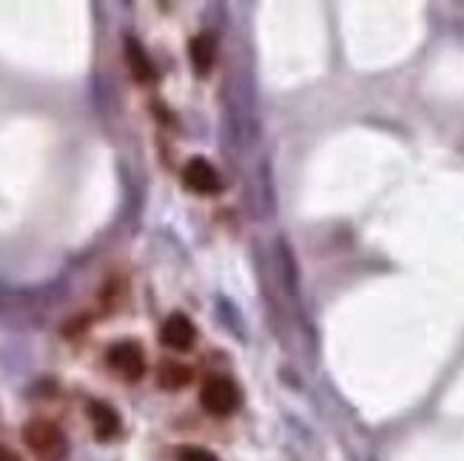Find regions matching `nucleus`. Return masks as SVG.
Returning <instances> with one entry per match:
<instances>
[{
	"instance_id": "1",
	"label": "nucleus",
	"mask_w": 464,
	"mask_h": 461,
	"mask_svg": "<svg viewBox=\"0 0 464 461\" xmlns=\"http://www.w3.org/2000/svg\"><path fill=\"white\" fill-rule=\"evenodd\" d=\"M24 442L37 461H63L69 453L63 430L54 422H46V418H34L24 427Z\"/></svg>"
},
{
	"instance_id": "2",
	"label": "nucleus",
	"mask_w": 464,
	"mask_h": 461,
	"mask_svg": "<svg viewBox=\"0 0 464 461\" xmlns=\"http://www.w3.org/2000/svg\"><path fill=\"white\" fill-rule=\"evenodd\" d=\"M239 388L228 376H208L199 388V405L211 416H231L239 408Z\"/></svg>"
},
{
	"instance_id": "3",
	"label": "nucleus",
	"mask_w": 464,
	"mask_h": 461,
	"mask_svg": "<svg viewBox=\"0 0 464 461\" xmlns=\"http://www.w3.org/2000/svg\"><path fill=\"white\" fill-rule=\"evenodd\" d=\"M106 359H109V368L123 376L126 382H137V379H143V373H146V353L137 342L111 345Z\"/></svg>"
},
{
	"instance_id": "4",
	"label": "nucleus",
	"mask_w": 464,
	"mask_h": 461,
	"mask_svg": "<svg viewBox=\"0 0 464 461\" xmlns=\"http://www.w3.org/2000/svg\"><path fill=\"white\" fill-rule=\"evenodd\" d=\"M160 342L171 351H191L197 342V328L186 313H171L160 328Z\"/></svg>"
},
{
	"instance_id": "5",
	"label": "nucleus",
	"mask_w": 464,
	"mask_h": 461,
	"mask_svg": "<svg viewBox=\"0 0 464 461\" xmlns=\"http://www.w3.org/2000/svg\"><path fill=\"white\" fill-rule=\"evenodd\" d=\"M183 183L194 194H217L219 188H223V179H219L217 168L203 157L188 159V166L183 168Z\"/></svg>"
},
{
	"instance_id": "6",
	"label": "nucleus",
	"mask_w": 464,
	"mask_h": 461,
	"mask_svg": "<svg viewBox=\"0 0 464 461\" xmlns=\"http://www.w3.org/2000/svg\"><path fill=\"white\" fill-rule=\"evenodd\" d=\"M188 57H191V66H194V72H197L199 77L211 74L214 60H217V37L208 34V32L191 37V43H188Z\"/></svg>"
},
{
	"instance_id": "7",
	"label": "nucleus",
	"mask_w": 464,
	"mask_h": 461,
	"mask_svg": "<svg viewBox=\"0 0 464 461\" xmlns=\"http://www.w3.org/2000/svg\"><path fill=\"white\" fill-rule=\"evenodd\" d=\"M126 60H129V72L137 83H154L157 80V69L151 63L149 52L140 46V40H134V37L126 40Z\"/></svg>"
},
{
	"instance_id": "8",
	"label": "nucleus",
	"mask_w": 464,
	"mask_h": 461,
	"mask_svg": "<svg viewBox=\"0 0 464 461\" xmlns=\"http://www.w3.org/2000/svg\"><path fill=\"white\" fill-rule=\"evenodd\" d=\"M89 418H92L94 436L100 438V442H111V438L120 433V416L106 402H92L89 405Z\"/></svg>"
},
{
	"instance_id": "9",
	"label": "nucleus",
	"mask_w": 464,
	"mask_h": 461,
	"mask_svg": "<svg viewBox=\"0 0 464 461\" xmlns=\"http://www.w3.org/2000/svg\"><path fill=\"white\" fill-rule=\"evenodd\" d=\"M160 388L163 390H183L186 385H191L194 370L188 365H179V362H163L160 365Z\"/></svg>"
},
{
	"instance_id": "10",
	"label": "nucleus",
	"mask_w": 464,
	"mask_h": 461,
	"mask_svg": "<svg viewBox=\"0 0 464 461\" xmlns=\"http://www.w3.org/2000/svg\"><path fill=\"white\" fill-rule=\"evenodd\" d=\"M177 458L179 461H219L211 450H206V447H183L177 453Z\"/></svg>"
},
{
	"instance_id": "11",
	"label": "nucleus",
	"mask_w": 464,
	"mask_h": 461,
	"mask_svg": "<svg viewBox=\"0 0 464 461\" xmlns=\"http://www.w3.org/2000/svg\"><path fill=\"white\" fill-rule=\"evenodd\" d=\"M0 461H20V456H17L14 450H9V447L0 445Z\"/></svg>"
}]
</instances>
